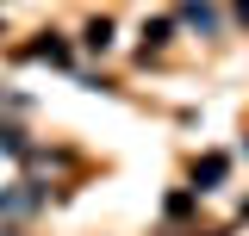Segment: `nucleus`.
I'll return each instance as SVG.
<instances>
[{
    "label": "nucleus",
    "instance_id": "1",
    "mask_svg": "<svg viewBox=\"0 0 249 236\" xmlns=\"http://www.w3.org/2000/svg\"><path fill=\"white\" fill-rule=\"evenodd\" d=\"M237 13H243V19H249V0H237Z\"/></svg>",
    "mask_w": 249,
    "mask_h": 236
}]
</instances>
